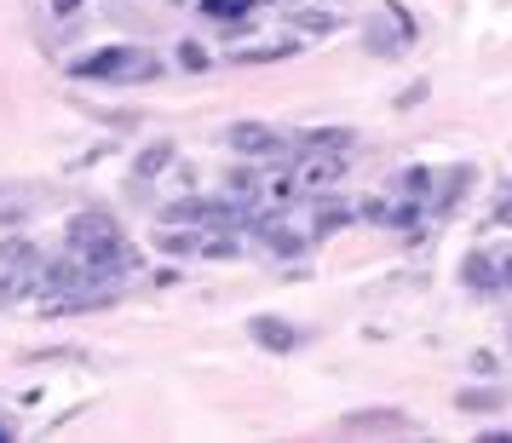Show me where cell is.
I'll return each instance as SVG.
<instances>
[{
    "instance_id": "5b68a950",
    "label": "cell",
    "mask_w": 512,
    "mask_h": 443,
    "mask_svg": "<svg viewBox=\"0 0 512 443\" xmlns=\"http://www.w3.org/2000/svg\"><path fill=\"white\" fill-rule=\"evenodd\" d=\"M294 179H300L305 190H328V185H340V179H346V156H340V150H317L311 162L294 167Z\"/></svg>"
},
{
    "instance_id": "7c38bea8",
    "label": "cell",
    "mask_w": 512,
    "mask_h": 443,
    "mask_svg": "<svg viewBox=\"0 0 512 443\" xmlns=\"http://www.w3.org/2000/svg\"><path fill=\"white\" fill-rule=\"evenodd\" d=\"M346 219H351V208H346V202H323V208H317V225H311V231H317V236H328V231H340Z\"/></svg>"
},
{
    "instance_id": "6da1fadb",
    "label": "cell",
    "mask_w": 512,
    "mask_h": 443,
    "mask_svg": "<svg viewBox=\"0 0 512 443\" xmlns=\"http://www.w3.org/2000/svg\"><path fill=\"white\" fill-rule=\"evenodd\" d=\"M70 254L81 259V271L87 277H116V271H127L133 259H127V236L116 231V219L104 208H87L70 219Z\"/></svg>"
},
{
    "instance_id": "d6986e66",
    "label": "cell",
    "mask_w": 512,
    "mask_h": 443,
    "mask_svg": "<svg viewBox=\"0 0 512 443\" xmlns=\"http://www.w3.org/2000/svg\"><path fill=\"white\" fill-rule=\"evenodd\" d=\"M202 254H208V259H236V236H208V242H202Z\"/></svg>"
},
{
    "instance_id": "8992f818",
    "label": "cell",
    "mask_w": 512,
    "mask_h": 443,
    "mask_svg": "<svg viewBox=\"0 0 512 443\" xmlns=\"http://www.w3.org/2000/svg\"><path fill=\"white\" fill-rule=\"evenodd\" d=\"M340 426H346V432H409L415 420L403 415V409H351Z\"/></svg>"
},
{
    "instance_id": "ac0fdd59",
    "label": "cell",
    "mask_w": 512,
    "mask_h": 443,
    "mask_svg": "<svg viewBox=\"0 0 512 443\" xmlns=\"http://www.w3.org/2000/svg\"><path fill=\"white\" fill-rule=\"evenodd\" d=\"M29 288V271H0V305H12Z\"/></svg>"
},
{
    "instance_id": "9c48e42d",
    "label": "cell",
    "mask_w": 512,
    "mask_h": 443,
    "mask_svg": "<svg viewBox=\"0 0 512 443\" xmlns=\"http://www.w3.org/2000/svg\"><path fill=\"white\" fill-rule=\"evenodd\" d=\"M41 259H35V242L24 236H12V242H0V271H35Z\"/></svg>"
},
{
    "instance_id": "52a82bcc",
    "label": "cell",
    "mask_w": 512,
    "mask_h": 443,
    "mask_svg": "<svg viewBox=\"0 0 512 443\" xmlns=\"http://www.w3.org/2000/svg\"><path fill=\"white\" fill-rule=\"evenodd\" d=\"M259 231H265V242H271V254H282V259L305 254V236L294 231L288 219H259Z\"/></svg>"
},
{
    "instance_id": "30bf717a",
    "label": "cell",
    "mask_w": 512,
    "mask_h": 443,
    "mask_svg": "<svg viewBox=\"0 0 512 443\" xmlns=\"http://www.w3.org/2000/svg\"><path fill=\"white\" fill-rule=\"evenodd\" d=\"M294 52V41H265V47H236L231 64H277V58H288Z\"/></svg>"
},
{
    "instance_id": "ba28073f",
    "label": "cell",
    "mask_w": 512,
    "mask_h": 443,
    "mask_svg": "<svg viewBox=\"0 0 512 443\" xmlns=\"http://www.w3.org/2000/svg\"><path fill=\"white\" fill-rule=\"evenodd\" d=\"M167 162H173V144L156 139L139 150V162H133V179H156V173H167Z\"/></svg>"
},
{
    "instance_id": "8fae6325",
    "label": "cell",
    "mask_w": 512,
    "mask_h": 443,
    "mask_svg": "<svg viewBox=\"0 0 512 443\" xmlns=\"http://www.w3.org/2000/svg\"><path fill=\"white\" fill-rule=\"evenodd\" d=\"M300 144H305V150H351V133H346V127H311Z\"/></svg>"
},
{
    "instance_id": "7402d4cb",
    "label": "cell",
    "mask_w": 512,
    "mask_h": 443,
    "mask_svg": "<svg viewBox=\"0 0 512 443\" xmlns=\"http://www.w3.org/2000/svg\"><path fill=\"white\" fill-rule=\"evenodd\" d=\"M501 219L512 225V185H507V196H501Z\"/></svg>"
},
{
    "instance_id": "7a4b0ae2",
    "label": "cell",
    "mask_w": 512,
    "mask_h": 443,
    "mask_svg": "<svg viewBox=\"0 0 512 443\" xmlns=\"http://www.w3.org/2000/svg\"><path fill=\"white\" fill-rule=\"evenodd\" d=\"M75 81H156L162 75V58L144 47H98L75 64Z\"/></svg>"
},
{
    "instance_id": "603a6c76",
    "label": "cell",
    "mask_w": 512,
    "mask_h": 443,
    "mask_svg": "<svg viewBox=\"0 0 512 443\" xmlns=\"http://www.w3.org/2000/svg\"><path fill=\"white\" fill-rule=\"evenodd\" d=\"M0 443H12V426H6V420H0Z\"/></svg>"
},
{
    "instance_id": "277c9868",
    "label": "cell",
    "mask_w": 512,
    "mask_h": 443,
    "mask_svg": "<svg viewBox=\"0 0 512 443\" xmlns=\"http://www.w3.org/2000/svg\"><path fill=\"white\" fill-rule=\"evenodd\" d=\"M248 340L282 357V351H300L305 346V328H294L288 317H271V311H265V317H248Z\"/></svg>"
},
{
    "instance_id": "44dd1931",
    "label": "cell",
    "mask_w": 512,
    "mask_h": 443,
    "mask_svg": "<svg viewBox=\"0 0 512 443\" xmlns=\"http://www.w3.org/2000/svg\"><path fill=\"white\" fill-rule=\"evenodd\" d=\"M75 6H81V0H52V12H58V18H75Z\"/></svg>"
},
{
    "instance_id": "ffe728a7",
    "label": "cell",
    "mask_w": 512,
    "mask_h": 443,
    "mask_svg": "<svg viewBox=\"0 0 512 443\" xmlns=\"http://www.w3.org/2000/svg\"><path fill=\"white\" fill-rule=\"evenodd\" d=\"M208 12H248V0H208Z\"/></svg>"
},
{
    "instance_id": "4fadbf2b",
    "label": "cell",
    "mask_w": 512,
    "mask_h": 443,
    "mask_svg": "<svg viewBox=\"0 0 512 443\" xmlns=\"http://www.w3.org/2000/svg\"><path fill=\"white\" fill-rule=\"evenodd\" d=\"M461 282H466V288H489V282H495V265H489L484 254H472L461 265Z\"/></svg>"
},
{
    "instance_id": "e0dca14e",
    "label": "cell",
    "mask_w": 512,
    "mask_h": 443,
    "mask_svg": "<svg viewBox=\"0 0 512 443\" xmlns=\"http://www.w3.org/2000/svg\"><path fill=\"white\" fill-rule=\"evenodd\" d=\"M173 58H179V70H190V75L208 70V52L196 47V41H179V52H173Z\"/></svg>"
},
{
    "instance_id": "5bb4252c",
    "label": "cell",
    "mask_w": 512,
    "mask_h": 443,
    "mask_svg": "<svg viewBox=\"0 0 512 443\" xmlns=\"http://www.w3.org/2000/svg\"><path fill=\"white\" fill-rule=\"evenodd\" d=\"M294 24H300L305 41H317V35H334V12H300Z\"/></svg>"
},
{
    "instance_id": "9a60e30c",
    "label": "cell",
    "mask_w": 512,
    "mask_h": 443,
    "mask_svg": "<svg viewBox=\"0 0 512 443\" xmlns=\"http://www.w3.org/2000/svg\"><path fill=\"white\" fill-rule=\"evenodd\" d=\"M225 190H236L242 202H254V196H259V173H254V167H231V179H225Z\"/></svg>"
},
{
    "instance_id": "3957f363",
    "label": "cell",
    "mask_w": 512,
    "mask_h": 443,
    "mask_svg": "<svg viewBox=\"0 0 512 443\" xmlns=\"http://www.w3.org/2000/svg\"><path fill=\"white\" fill-rule=\"evenodd\" d=\"M225 144H231L236 156H248V162L282 156V133L277 127H265V121H236V127H225Z\"/></svg>"
},
{
    "instance_id": "2e32d148",
    "label": "cell",
    "mask_w": 512,
    "mask_h": 443,
    "mask_svg": "<svg viewBox=\"0 0 512 443\" xmlns=\"http://www.w3.org/2000/svg\"><path fill=\"white\" fill-rule=\"evenodd\" d=\"M466 415H478V409H507V392H461L455 397Z\"/></svg>"
},
{
    "instance_id": "cb8c5ba5",
    "label": "cell",
    "mask_w": 512,
    "mask_h": 443,
    "mask_svg": "<svg viewBox=\"0 0 512 443\" xmlns=\"http://www.w3.org/2000/svg\"><path fill=\"white\" fill-rule=\"evenodd\" d=\"M507 282H512V265H507Z\"/></svg>"
}]
</instances>
